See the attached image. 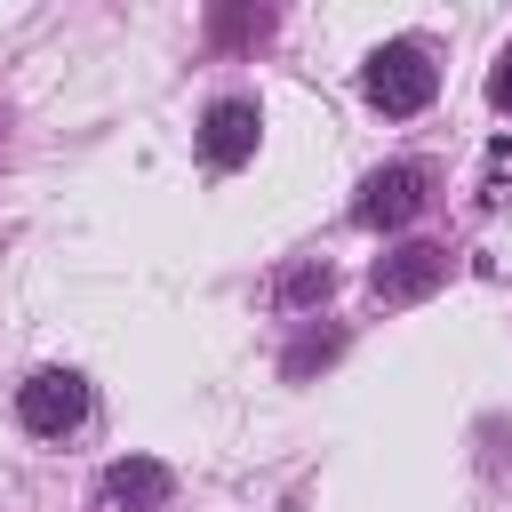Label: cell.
I'll return each instance as SVG.
<instances>
[{"label": "cell", "mask_w": 512, "mask_h": 512, "mask_svg": "<svg viewBox=\"0 0 512 512\" xmlns=\"http://www.w3.org/2000/svg\"><path fill=\"white\" fill-rule=\"evenodd\" d=\"M360 88H368V104H376V112L408 120V112H424V104L440 96V64H432L416 40H384V48L360 64Z\"/></svg>", "instance_id": "1"}, {"label": "cell", "mask_w": 512, "mask_h": 512, "mask_svg": "<svg viewBox=\"0 0 512 512\" xmlns=\"http://www.w3.org/2000/svg\"><path fill=\"white\" fill-rule=\"evenodd\" d=\"M16 424H24L32 440L80 432V424H88V376H80V368H40V376H24V384H16Z\"/></svg>", "instance_id": "2"}, {"label": "cell", "mask_w": 512, "mask_h": 512, "mask_svg": "<svg viewBox=\"0 0 512 512\" xmlns=\"http://www.w3.org/2000/svg\"><path fill=\"white\" fill-rule=\"evenodd\" d=\"M168 496H176V472L160 456H112L104 488H96V512H168Z\"/></svg>", "instance_id": "3"}, {"label": "cell", "mask_w": 512, "mask_h": 512, "mask_svg": "<svg viewBox=\"0 0 512 512\" xmlns=\"http://www.w3.org/2000/svg\"><path fill=\"white\" fill-rule=\"evenodd\" d=\"M256 136H264V112H256L248 96H216V104L200 112V160H208V168L256 160Z\"/></svg>", "instance_id": "4"}, {"label": "cell", "mask_w": 512, "mask_h": 512, "mask_svg": "<svg viewBox=\"0 0 512 512\" xmlns=\"http://www.w3.org/2000/svg\"><path fill=\"white\" fill-rule=\"evenodd\" d=\"M416 208H424V168H416V160H392V168H376V176L360 184V200H352V216H360L368 232H400Z\"/></svg>", "instance_id": "5"}, {"label": "cell", "mask_w": 512, "mask_h": 512, "mask_svg": "<svg viewBox=\"0 0 512 512\" xmlns=\"http://www.w3.org/2000/svg\"><path fill=\"white\" fill-rule=\"evenodd\" d=\"M440 280H448V248H432V240L392 248V256H376V272H368V288H376L384 304H424Z\"/></svg>", "instance_id": "6"}, {"label": "cell", "mask_w": 512, "mask_h": 512, "mask_svg": "<svg viewBox=\"0 0 512 512\" xmlns=\"http://www.w3.org/2000/svg\"><path fill=\"white\" fill-rule=\"evenodd\" d=\"M328 296H336V272H328L320 256H296V264L272 280V312H280V320H304V312H320Z\"/></svg>", "instance_id": "7"}, {"label": "cell", "mask_w": 512, "mask_h": 512, "mask_svg": "<svg viewBox=\"0 0 512 512\" xmlns=\"http://www.w3.org/2000/svg\"><path fill=\"white\" fill-rule=\"evenodd\" d=\"M336 352H344V336H336V328H312V336H296V344H288L280 376H288V384H304V376H312V368H328Z\"/></svg>", "instance_id": "8"}, {"label": "cell", "mask_w": 512, "mask_h": 512, "mask_svg": "<svg viewBox=\"0 0 512 512\" xmlns=\"http://www.w3.org/2000/svg\"><path fill=\"white\" fill-rule=\"evenodd\" d=\"M208 32H216L224 48H248V40H264V32H272V8H216V16H208Z\"/></svg>", "instance_id": "9"}, {"label": "cell", "mask_w": 512, "mask_h": 512, "mask_svg": "<svg viewBox=\"0 0 512 512\" xmlns=\"http://www.w3.org/2000/svg\"><path fill=\"white\" fill-rule=\"evenodd\" d=\"M488 104H496V112H512V48H504V56H496V72H488Z\"/></svg>", "instance_id": "10"}]
</instances>
